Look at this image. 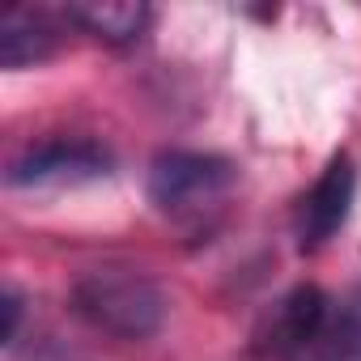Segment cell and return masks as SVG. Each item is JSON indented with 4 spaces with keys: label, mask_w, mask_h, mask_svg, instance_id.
<instances>
[{
    "label": "cell",
    "mask_w": 361,
    "mask_h": 361,
    "mask_svg": "<svg viewBox=\"0 0 361 361\" xmlns=\"http://www.w3.org/2000/svg\"><path fill=\"white\" fill-rule=\"evenodd\" d=\"M73 310L115 340H149L166 319V298L132 268H98L73 285Z\"/></svg>",
    "instance_id": "obj_1"
},
{
    "label": "cell",
    "mask_w": 361,
    "mask_h": 361,
    "mask_svg": "<svg viewBox=\"0 0 361 361\" xmlns=\"http://www.w3.org/2000/svg\"><path fill=\"white\" fill-rule=\"evenodd\" d=\"M234 178H238L234 161L217 153L170 149V153H157L149 166V200L166 217H200L234 188Z\"/></svg>",
    "instance_id": "obj_2"
},
{
    "label": "cell",
    "mask_w": 361,
    "mask_h": 361,
    "mask_svg": "<svg viewBox=\"0 0 361 361\" xmlns=\"http://www.w3.org/2000/svg\"><path fill=\"white\" fill-rule=\"evenodd\" d=\"M111 174V153L94 140H47L9 166V188H73Z\"/></svg>",
    "instance_id": "obj_3"
},
{
    "label": "cell",
    "mask_w": 361,
    "mask_h": 361,
    "mask_svg": "<svg viewBox=\"0 0 361 361\" xmlns=\"http://www.w3.org/2000/svg\"><path fill=\"white\" fill-rule=\"evenodd\" d=\"M353 196H357V170H353V157L340 153L314 178V188L298 200V221H293L298 247L302 251H319L323 243H331V234L348 221Z\"/></svg>",
    "instance_id": "obj_4"
},
{
    "label": "cell",
    "mask_w": 361,
    "mask_h": 361,
    "mask_svg": "<svg viewBox=\"0 0 361 361\" xmlns=\"http://www.w3.org/2000/svg\"><path fill=\"white\" fill-rule=\"evenodd\" d=\"M323 331H327V298H323V289L298 285L293 293H285L272 306V314H268V323L259 331V353L289 357V353L310 348Z\"/></svg>",
    "instance_id": "obj_5"
},
{
    "label": "cell",
    "mask_w": 361,
    "mask_h": 361,
    "mask_svg": "<svg viewBox=\"0 0 361 361\" xmlns=\"http://www.w3.org/2000/svg\"><path fill=\"white\" fill-rule=\"evenodd\" d=\"M64 18L111 47H132L149 30L153 9L140 5V0H73Z\"/></svg>",
    "instance_id": "obj_6"
},
{
    "label": "cell",
    "mask_w": 361,
    "mask_h": 361,
    "mask_svg": "<svg viewBox=\"0 0 361 361\" xmlns=\"http://www.w3.org/2000/svg\"><path fill=\"white\" fill-rule=\"evenodd\" d=\"M60 47V26L43 9H5L0 18V64L30 68Z\"/></svg>",
    "instance_id": "obj_7"
},
{
    "label": "cell",
    "mask_w": 361,
    "mask_h": 361,
    "mask_svg": "<svg viewBox=\"0 0 361 361\" xmlns=\"http://www.w3.org/2000/svg\"><path fill=\"white\" fill-rule=\"evenodd\" d=\"M18 319H22V302H18V293L9 289V293H5V344H13V336H18Z\"/></svg>",
    "instance_id": "obj_8"
}]
</instances>
